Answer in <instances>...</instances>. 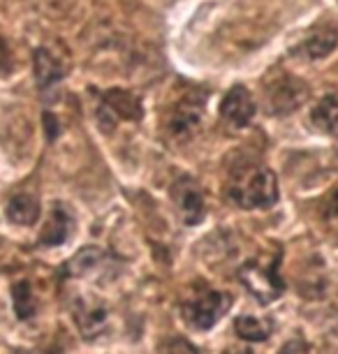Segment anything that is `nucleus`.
Wrapping results in <instances>:
<instances>
[{
  "label": "nucleus",
  "mask_w": 338,
  "mask_h": 354,
  "mask_svg": "<svg viewBox=\"0 0 338 354\" xmlns=\"http://www.w3.org/2000/svg\"><path fill=\"white\" fill-rule=\"evenodd\" d=\"M313 125L322 132L336 130L338 125V95L322 97L313 109Z\"/></svg>",
  "instance_id": "2eb2a0df"
},
{
  "label": "nucleus",
  "mask_w": 338,
  "mask_h": 354,
  "mask_svg": "<svg viewBox=\"0 0 338 354\" xmlns=\"http://www.w3.org/2000/svg\"><path fill=\"white\" fill-rule=\"evenodd\" d=\"M225 195L238 209H271L278 202V183L264 165L243 162L229 171Z\"/></svg>",
  "instance_id": "f257e3e1"
},
{
  "label": "nucleus",
  "mask_w": 338,
  "mask_h": 354,
  "mask_svg": "<svg viewBox=\"0 0 338 354\" xmlns=\"http://www.w3.org/2000/svg\"><path fill=\"white\" fill-rule=\"evenodd\" d=\"M204 102H207V95L202 91H190L183 100H178V104L169 116L171 135L183 139L200 128L204 118Z\"/></svg>",
  "instance_id": "39448f33"
},
{
  "label": "nucleus",
  "mask_w": 338,
  "mask_h": 354,
  "mask_svg": "<svg viewBox=\"0 0 338 354\" xmlns=\"http://www.w3.org/2000/svg\"><path fill=\"white\" fill-rule=\"evenodd\" d=\"M234 331L238 333V338L248 340V343H262L271 336V324L253 315H241L234 319Z\"/></svg>",
  "instance_id": "4468645a"
},
{
  "label": "nucleus",
  "mask_w": 338,
  "mask_h": 354,
  "mask_svg": "<svg viewBox=\"0 0 338 354\" xmlns=\"http://www.w3.org/2000/svg\"><path fill=\"white\" fill-rule=\"evenodd\" d=\"M12 299H15V313L19 319H30L35 315V297H32V287L28 280H21V283L15 285Z\"/></svg>",
  "instance_id": "dca6fc26"
},
{
  "label": "nucleus",
  "mask_w": 338,
  "mask_h": 354,
  "mask_svg": "<svg viewBox=\"0 0 338 354\" xmlns=\"http://www.w3.org/2000/svg\"><path fill=\"white\" fill-rule=\"evenodd\" d=\"M72 225H75V220H72L68 209H65L63 204H54V209H51L49 218H46V223L42 227V232H39V243L42 245H63L68 241Z\"/></svg>",
  "instance_id": "1a4fd4ad"
},
{
  "label": "nucleus",
  "mask_w": 338,
  "mask_h": 354,
  "mask_svg": "<svg viewBox=\"0 0 338 354\" xmlns=\"http://www.w3.org/2000/svg\"><path fill=\"white\" fill-rule=\"evenodd\" d=\"M336 44H338V30L327 26V28H317L313 35L301 44V51L306 53L308 58L317 61V58L329 56V53L336 49Z\"/></svg>",
  "instance_id": "f8f14e48"
},
{
  "label": "nucleus",
  "mask_w": 338,
  "mask_h": 354,
  "mask_svg": "<svg viewBox=\"0 0 338 354\" xmlns=\"http://www.w3.org/2000/svg\"><path fill=\"white\" fill-rule=\"evenodd\" d=\"M171 197L178 209V216L185 225H200L204 216H207V206H204L202 190L197 188V183L192 178L183 176L171 185Z\"/></svg>",
  "instance_id": "423d86ee"
},
{
  "label": "nucleus",
  "mask_w": 338,
  "mask_h": 354,
  "mask_svg": "<svg viewBox=\"0 0 338 354\" xmlns=\"http://www.w3.org/2000/svg\"><path fill=\"white\" fill-rule=\"evenodd\" d=\"M104 106L109 109V113L114 118H139L142 116V106H139L137 97H132L130 93L125 91H109L104 95Z\"/></svg>",
  "instance_id": "ddd939ff"
},
{
  "label": "nucleus",
  "mask_w": 338,
  "mask_h": 354,
  "mask_svg": "<svg viewBox=\"0 0 338 354\" xmlns=\"http://www.w3.org/2000/svg\"><path fill=\"white\" fill-rule=\"evenodd\" d=\"M232 306V294L218 292V290H204L197 292L188 304L183 306V317L192 329L209 331L227 315Z\"/></svg>",
  "instance_id": "7ed1b4c3"
},
{
  "label": "nucleus",
  "mask_w": 338,
  "mask_h": 354,
  "mask_svg": "<svg viewBox=\"0 0 338 354\" xmlns=\"http://www.w3.org/2000/svg\"><path fill=\"white\" fill-rule=\"evenodd\" d=\"M75 322L84 338H95L107 329V308L95 299H79L75 306Z\"/></svg>",
  "instance_id": "6e6552de"
},
{
  "label": "nucleus",
  "mask_w": 338,
  "mask_h": 354,
  "mask_svg": "<svg viewBox=\"0 0 338 354\" xmlns=\"http://www.w3.org/2000/svg\"><path fill=\"white\" fill-rule=\"evenodd\" d=\"M100 259H102V250L100 248H91V245H88V248L79 250L77 255L68 262L65 269H68L70 276H84V273H88L91 269H95V264L100 262Z\"/></svg>",
  "instance_id": "f3484780"
},
{
  "label": "nucleus",
  "mask_w": 338,
  "mask_h": 354,
  "mask_svg": "<svg viewBox=\"0 0 338 354\" xmlns=\"http://www.w3.org/2000/svg\"><path fill=\"white\" fill-rule=\"evenodd\" d=\"M278 262H281V257H257L243 264L238 271L241 283L260 304H271L285 290L283 280L278 276Z\"/></svg>",
  "instance_id": "f03ea898"
},
{
  "label": "nucleus",
  "mask_w": 338,
  "mask_h": 354,
  "mask_svg": "<svg viewBox=\"0 0 338 354\" xmlns=\"http://www.w3.org/2000/svg\"><path fill=\"white\" fill-rule=\"evenodd\" d=\"M8 218L10 223L21 225V227H30L39 220V202L35 195L30 192H19L8 202Z\"/></svg>",
  "instance_id": "9b49d317"
},
{
  "label": "nucleus",
  "mask_w": 338,
  "mask_h": 354,
  "mask_svg": "<svg viewBox=\"0 0 338 354\" xmlns=\"http://www.w3.org/2000/svg\"><path fill=\"white\" fill-rule=\"evenodd\" d=\"M165 354H200L192 347L188 340L183 338H171L167 345H165Z\"/></svg>",
  "instance_id": "a211bd4d"
},
{
  "label": "nucleus",
  "mask_w": 338,
  "mask_h": 354,
  "mask_svg": "<svg viewBox=\"0 0 338 354\" xmlns=\"http://www.w3.org/2000/svg\"><path fill=\"white\" fill-rule=\"evenodd\" d=\"M306 100H308L306 84L292 75H281L276 82H269L267 86V106L276 116L292 113L294 109H299Z\"/></svg>",
  "instance_id": "20e7f679"
},
{
  "label": "nucleus",
  "mask_w": 338,
  "mask_h": 354,
  "mask_svg": "<svg viewBox=\"0 0 338 354\" xmlns=\"http://www.w3.org/2000/svg\"><path fill=\"white\" fill-rule=\"evenodd\" d=\"M223 354H255L250 347H229V350H225Z\"/></svg>",
  "instance_id": "6ab92c4d"
},
{
  "label": "nucleus",
  "mask_w": 338,
  "mask_h": 354,
  "mask_svg": "<svg viewBox=\"0 0 338 354\" xmlns=\"http://www.w3.org/2000/svg\"><path fill=\"white\" fill-rule=\"evenodd\" d=\"M32 61H35V77H37V86L42 91L51 88V86H56L61 79L65 77V68L63 63L58 61V58L51 53L49 49H37L35 56H32Z\"/></svg>",
  "instance_id": "9d476101"
},
{
  "label": "nucleus",
  "mask_w": 338,
  "mask_h": 354,
  "mask_svg": "<svg viewBox=\"0 0 338 354\" xmlns=\"http://www.w3.org/2000/svg\"><path fill=\"white\" fill-rule=\"evenodd\" d=\"M223 118L234 128H246L255 116V102L246 86H232L229 93L220 102Z\"/></svg>",
  "instance_id": "0eeeda50"
}]
</instances>
